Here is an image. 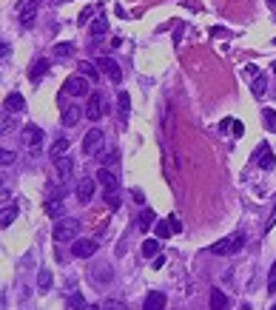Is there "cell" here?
<instances>
[{
  "label": "cell",
  "mask_w": 276,
  "mask_h": 310,
  "mask_svg": "<svg viewBox=\"0 0 276 310\" xmlns=\"http://www.w3.org/2000/svg\"><path fill=\"white\" fill-rule=\"evenodd\" d=\"M168 225H171V230H174V233H179V230H182V225H179V219L174 216V213L168 216Z\"/></svg>",
  "instance_id": "40"
},
{
  "label": "cell",
  "mask_w": 276,
  "mask_h": 310,
  "mask_svg": "<svg viewBox=\"0 0 276 310\" xmlns=\"http://www.w3.org/2000/svg\"><path fill=\"white\" fill-rule=\"evenodd\" d=\"M165 305H168V299H165V293H160V290H151V293L146 296V302H143L146 310H163Z\"/></svg>",
  "instance_id": "16"
},
{
  "label": "cell",
  "mask_w": 276,
  "mask_h": 310,
  "mask_svg": "<svg viewBox=\"0 0 276 310\" xmlns=\"http://www.w3.org/2000/svg\"><path fill=\"white\" fill-rule=\"evenodd\" d=\"M254 163L259 165V168H265V171H271V168L276 165V157H274V151H271L268 143H259V145H256V151H254Z\"/></svg>",
  "instance_id": "8"
},
{
  "label": "cell",
  "mask_w": 276,
  "mask_h": 310,
  "mask_svg": "<svg viewBox=\"0 0 276 310\" xmlns=\"http://www.w3.org/2000/svg\"><path fill=\"white\" fill-rule=\"evenodd\" d=\"M23 143H26L29 151L37 154V151L43 148V131L37 128V125H26V128H23Z\"/></svg>",
  "instance_id": "10"
},
{
  "label": "cell",
  "mask_w": 276,
  "mask_h": 310,
  "mask_svg": "<svg viewBox=\"0 0 276 310\" xmlns=\"http://www.w3.org/2000/svg\"><path fill=\"white\" fill-rule=\"evenodd\" d=\"M37 6H40L37 0H29V6H23V12H20V23H23L26 29L32 26V23H34V17H37Z\"/></svg>",
  "instance_id": "18"
},
{
  "label": "cell",
  "mask_w": 276,
  "mask_h": 310,
  "mask_svg": "<svg viewBox=\"0 0 276 310\" xmlns=\"http://www.w3.org/2000/svg\"><path fill=\"white\" fill-rule=\"evenodd\" d=\"M117 160H120V151H117V148H114V151H108V154H106V157H103V165H106V168H108V165H114V163H117Z\"/></svg>",
  "instance_id": "37"
},
{
  "label": "cell",
  "mask_w": 276,
  "mask_h": 310,
  "mask_svg": "<svg viewBox=\"0 0 276 310\" xmlns=\"http://www.w3.org/2000/svg\"><path fill=\"white\" fill-rule=\"evenodd\" d=\"M94 185H97V182L91 180V177H83V180L77 182V199H80L83 205L91 202V196H94Z\"/></svg>",
  "instance_id": "13"
},
{
  "label": "cell",
  "mask_w": 276,
  "mask_h": 310,
  "mask_svg": "<svg viewBox=\"0 0 276 310\" xmlns=\"http://www.w3.org/2000/svg\"><path fill=\"white\" fill-rule=\"evenodd\" d=\"M117 114H120V123H123V125L128 123V114H131V97H128V91H117Z\"/></svg>",
  "instance_id": "15"
},
{
  "label": "cell",
  "mask_w": 276,
  "mask_h": 310,
  "mask_svg": "<svg viewBox=\"0 0 276 310\" xmlns=\"http://www.w3.org/2000/svg\"><path fill=\"white\" fill-rule=\"evenodd\" d=\"M106 32H108V20H106V17L100 15L97 20H94V23H91V40H100V37H106Z\"/></svg>",
  "instance_id": "20"
},
{
  "label": "cell",
  "mask_w": 276,
  "mask_h": 310,
  "mask_svg": "<svg viewBox=\"0 0 276 310\" xmlns=\"http://www.w3.org/2000/svg\"><path fill=\"white\" fill-rule=\"evenodd\" d=\"M271 68H274V74H276V63H274V65H271Z\"/></svg>",
  "instance_id": "47"
},
{
  "label": "cell",
  "mask_w": 276,
  "mask_h": 310,
  "mask_svg": "<svg viewBox=\"0 0 276 310\" xmlns=\"http://www.w3.org/2000/svg\"><path fill=\"white\" fill-rule=\"evenodd\" d=\"M208 305H211V308H228V296L222 293V290H216V288H213L211 290V296H208Z\"/></svg>",
  "instance_id": "25"
},
{
  "label": "cell",
  "mask_w": 276,
  "mask_h": 310,
  "mask_svg": "<svg viewBox=\"0 0 276 310\" xmlns=\"http://www.w3.org/2000/svg\"><path fill=\"white\" fill-rule=\"evenodd\" d=\"M15 216H17V205L3 208V213H0V228H9V225L15 222Z\"/></svg>",
  "instance_id": "27"
},
{
  "label": "cell",
  "mask_w": 276,
  "mask_h": 310,
  "mask_svg": "<svg viewBox=\"0 0 276 310\" xmlns=\"http://www.w3.org/2000/svg\"><path fill=\"white\" fill-rule=\"evenodd\" d=\"M97 182H100V188H103V194H106V202H108V208H111V211H117V208H120V196H117L120 180L114 177L108 168H103V171L97 174Z\"/></svg>",
  "instance_id": "1"
},
{
  "label": "cell",
  "mask_w": 276,
  "mask_h": 310,
  "mask_svg": "<svg viewBox=\"0 0 276 310\" xmlns=\"http://www.w3.org/2000/svg\"><path fill=\"white\" fill-rule=\"evenodd\" d=\"M154 233H157V239H165V236H171L174 230H171V225H168L165 219H157V222H154Z\"/></svg>",
  "instance_id": "31"
},
{
  "label": "cell",
  "mask_w": 276,
  "mask_h": 310,
  "mask_svg": "<svg viewBox=\"0 0 276 310\" xmlns=\"http://www.w3.org/2000/svg\"><path fill=\"white\" fill-rule=\"evenodd\" d=\"M94 15V6H88V9H83V15H80V23H85L88 17Z\"/></svg>",
  "instance_id": "41"
},
{
  "label": "cell",
  "mask_w": 276,
  "mask_h": 310,
  "mask_svg": "<svg viewBox=\"0 0 276 310\" xmlns=\"http://www.w3.org/2000/svg\"><path fill=\"white\" fill-rule=\"evenodd\" d=\"M274 225H276V202H274V211H271V216H268V222H265V228H262V230H265V233H271Z\"/></svg>",
  "instance_id": "38"
},
{
  "label": "cell",
  "mask_w": 276,
  "mask_h": 310,
  "mask_svg": "<svg viewBox=\"0 0 276 310\" xmlns=\"http://www.w3.org/2000/svg\"><path fill=\"white\" fill-rule=\"evenodd\" d=\"M160 253V242L157 239H146L143 242V259H154Z\"/></svg>",
  "instance_id": "26"
},
{
  "label": "cell",
  "mask_w": 276,
  "mask_h": 310,
  "mask_svg": "<svg viewBox=\"0 0 276 310\" xmlns=\"http://www.w3.org/2000/svg\"><path fill=\"white\" fill-rule=\"evenodd\" d=\"M179 40H182V23H177V29H174V43L179 46Z\"/></svg>",
  "instance_id": "42"
},
{
  "label": "cell",
  "mask_w": 276,
  "mask_h": 310,
  "mask_svg": "<svg viewBox=\"0 0 276 310\" xmlns=\"http://www.w3.org/2000/svg\"><path fill=\"white\" fill-rule=\"evenodd\" d=\"M54 171H57V177H60L63 182H68L71 171H74V160H71V157H65V154L54 157Z\"/></svg>",
  "instance_id": "11"
},
{
  "label": "cell",
  "mask_w": 276,
  "mask_h": 310,
  "mask_svg": "<svg viewBox=\"0 0 276 310\" xmlns=\"http://www.w3.org/2000/svg\"><path fill=\"white\" fill-rule=\"evenodd\" d=\"M46 71H49V60H46V57H40V60L32 65V74H29V77L37 83V80H43V77H46Z\"/></svg>",
  "instance_id": "21"
},
{
  "label": "cell",
  "mask_w": 276,
  "mask_h": 310,
  "mask_svg": "<svg viewBox=\"0 0 276 310\" xmlns=\"http://www.w3.org/2000/svg\"><path fill=\"white\" fill-rule=\"evenodd\" d=\"M262 123H265V128L274 131L276 134V111L274 108H262Z\"/></svg>",
  "instance_id": "28"
},
{
  "label": "cell",
  "mask_w": 276,
  "mask_h": 310,
  "mask_svg": "<svg viewBox=\"0 0 276 310\" xmlns=\"http://www.w3.org/2000/svg\"><path fill=\"white\" fill-rule=\"evenodd\" d=\"M97 68H100V71H106V74H108L114 83L123 80V71H120L117 60H111V57H97Z\"/></svg>",
  "instance_id": "12"
},
{
  "label": "cell",
  "mask_w": 276,
  "mask_h": 310,
  "mask_svg": "<svg viewBox=\"0 0 276 310\" xmlns=\"http://www.w3.org/2000/svg\"><path fill=\"white\" fill-rule=\"evenodd\" d=\"M103 114H106V97H103V91H91L88 94V105H85V117L97 123Z\"/></svg>",
  "instance_id": "7"
},
{
  "label": "cell",
  "mask_w": 276,
  "mask_h": 310,
  "mask_svg": "<svg viewBox=\"0 0 276 310\" xmlns=\"http://www.w3.org/2000/svg\"><path fill=\"white\" fill-rule=\"evenodd\" d=\"M3 108H6L9 114H20V111H26V100H23V94H20V91H12V94H6Z\"/></svg>",
  "instance_id": "14"
},
{
  "label": "cell",
  "mask_w": 276,
  "mask_h": 310,
  "mask_svg": "<svg viewBox=\"0 0 276 310\" xmlns=\"http://www.w3.org/2000/svg\"><path fill=\"white\" fill-rule=\"evenodd\" d=\"M268 3H271V6H276V0H268Z\"/></svg>",
  "instance_id": "46"
},
{
  "label": "cell",
  "mask_w": 276,
  "mask_h": 310,
  "mask_svg": "<svg viewBox=\"0 0 276 310\" xmlns=\"http://www.w3.org/2000/svg\"><path fill=\"white\" fill-rule=\"evenodd\" d=\"M88 94V80L83 77V74H74V77H68L63 83V97H85Z\"/></svg>",
  "instance_id": "4"
},
{
  "label": "cell",
  "mask_w": 276,
  "mask_h": 310,
  "mask_svg": "<svg viewBox=\"0 0 276 310\" xmlns=\"http://www.w3.org/2000/svg\"><path fill=\"white\" fill-rule=\"evenodd\" d=\"M80 117H85V111H83V108H77V105H68V108L63 111V125H65V128L77 125V123H80Z\"/></svg>",
  "instance_id": "17"
},
{
  "label": "cell",
  "mask_w": 276,
  "mask_h": 310,
  "mask_svg": "<svg viewBox=\"0 0 276 310\" xmlns=\"http://www.w3.org/2000/svg\"><path fill=\"white\" fill-rule=\"evenodd\" d=\"M77 68H80V74H83V77H88V80H100V68H97L94 63L83 60V63L77 65Z\"/></svg>",
  "instance_id": "22"
},
{
  "label": "cell",
  "mask_w": 276,
  "mask_h": 310,
  "mask_svg": "<svg viewBox=\"0 0 276 310\" xmlns=\"http://www.w3.org/2000/svg\"><path fill=\"white\" fill-rule=\"evenodd\" d=\"M37 288H40V293H46V290L51 288V270H46V268H43V270L37 273Z\"/></svg>",
  "instance_id": "29"
},
{
  "label": "cell",
  "mask_w": 276,
  "mask_h": 310,
  "mask_svg": "<svg viewBox=\"0 0 276 310\" xmlns=\"http://www.w3.org/2000/svg\"><path fill=\"white\" fill-rule=\"evenodd\" d=\"M12 125H15V120H12V117H6V114H3V131H9Z\"/></svg>",
  "instance_id": "43"
},
{
  "label": "cell",
  "mask_w": 276,
  "mask_h": 310,
  "mask_svg": "<svg viewBox=\"0 0 276 310\" xmlns=\"http://www.w3.org/2000/svg\"><path fill=\"white\" fill-rule=\"evenodd\" d=\"M251 91H254V97H265V94H268V80H265V74H256V77H254Z\"/></svg>",
  "instance_id": "23"
},
{
  "label": "cell",
  "mask_w": 276,
  "mask_h": 310,
  "mask_svg": "<svg viewBox=\"0 0 276 310\" xmlns=\"http://www.w3.org/2000/svg\"><path fill=\"white\" fill-rule=\"evenodd\" d=\"M154 222H157L154 211H151V208H143V213H140V228H143V230H148L151 225H154Z\"/></svg>",
  "instance_id": "32"
},
{
  "label": "cell",
  "mask_w": 276,
  "mask_h": 310,
  "mask_svg": "<svg viewBox=\"0 0 276 310\" xmlns=\"http://www.w3.org/2000/svg\"><path fill=\"white\" fill-rule=\"evenodd\" d=\"M219 128L222 131H234V134H236V137H242V131H245V125L242 123H239V120H231V117H228V120H222V125H219Z\"/></svg>",
  "instance_id": "30"
},
{
  "label": "cell",
  "mask_w": 276,
  "mask_h": 310,
  "mask_svg": "<svg viewBox=\"0 0 276 310\" xmlns=\"http://www.w3.org/2000/svg\"><path fill=\"white\" fill-rule=\"evenodd\" d=\"M97 239H74L71 242V253L77 256V259H88V256H94V250H97Z\"/></svg>",
  "instance_id": "9"
},
{
  "label": "cell",
  "mask_w": 276,
  "mask_h": 310,
  "mask_svg": "<svg viewBox=\"0 0 276 310\" xmlns=\"http://www.w3.org/2000/svg\"><path fill=\"white\" fill-rule=\"evenodd\" d=\"M68 145H71V140H68V137H60V140H54V145H51V160H54V157H60V154H63Z\"/></svg>",
  "instance_id": "33"
},
{
  "label": "cell",
  "mask_w": 276,
  "mask_h": 310,
  "mask_svg": "<svg viewBox=\"0 0 276 310\" xmlns=\"http://www.w3.org/2000/svg\"><path fill=\"white\" fill-rule=\"evenodd\" d=\"M77 230H80V222H77V219H71V216L57 219V225H54V242H74Z\"/></svg>",
  "instance_id": "3"
},
{
  "label": "cell",
  "mask_w": 276,
  "mask_h": 310,
  "mask_svg": "<svg viewBox=\"0 0 276 310\" xmlns=\"http://www.w3.org/2000/svg\"><path fill=\"white\" fill-rule=\"evenodd\" d=\"M12 163H15V151H6V148H3V151H0V165L6 168V165H12Z\"/></svg>",
  "instance_id": "36"
},
{
  "label": "cell",
  "mask_w": 276,
  "mask_h": 310,
  "mask_svg": "<svg viewBox=\"0 0 276 310\" xmlns=\"http://www.w3.org/2000/svg\"><path fill=\"white\" fill-rule=\"evenodd\" d=\"M103 143H106V134L100 128H91V131H85V137H83V151L88 157H94V154L103 151Z\"/></svg>",
  "instance_id": "5"
},
{
  "label": "cell",
  "mask_w": 276,
  "mask_h": 310,
  "mask_svg": "<svg viewBox=\"0 0 276 310\" xmlns=\"http://www.w3.org/2000/svg\"><path fill=\"white\" fill-rule=\"evenodd\" d=\"M0 54H3V57H9V54H12V49H9V43H6V40L0 43Z\"/></svg>",
  "instance_id": "44"
},
{
  "label": "cell",
  "mask_w": 276,
  "mask_h": 310,
  "mask_svg": "<svg viewBox=\"0 0 276 310\" xmlns=\"http://www.w3.org/2000/svg\"><path fill=\"white\" fill-rule=\"evenodd\" d=\"M163 265H165V256H163V253H157V256L151 259V268H154V270H160Z\"/></svg>",
  "instance_id": "39"
},
{
  "label": "cell",
  "mask_w": 276,
  "mask_h": 310,
  "mask_svg": "<svg viewBox=\"0 0 276 310\" xmlns=\"http://www.w3.org/2000/svg\"><path fill=\"white\" fill-rule=\"evenodd\" d=\"M242 248H245V233H234V236H225V239L213 242L208 250H211V253H216V256H231V253L242 250Z\"/></svg>",
  "instance_id": "2"
},
{
  "label": "cell",
  "mask_w": 276,
  "mask_h": 310,
  "mask_svg": "<svg viewBox=\"0 0 276 310\" xmlns=\"http://www.w3.org/2000/svg\"><path fill=\"white\" fill-rule=\"evenodd\" d=\"M63 211H65L63 199H57V196H51L49 202H46V213H49V216H54V219H63Z\"/></svg>",
  "instance_id": "19"
},
{
  "label": "cell",
  "mask_w": 276,
  "mask_h": 310,
  "mask_svg": "<svg viewBox=\"0 0 276 310\" xmlns=\"http://www.w3.org/2000/svg\"><path fill=\"white\" fill-rule=\"evenodd\" d=\"M71 54H74V43H68V40H63V43L54 46V57H57V60H65V57H71Z\"/></svg>",
  "instance_id": "24"
},
{
  "label": "cell",
  "mask_w": 276,
  "mask_h": 310,
  "mask_svg": "<svg viewBox=\"0 0 276 310\" xmlns=\"http://www.w3.org/2000/svg\"><path fill=\"white\" fill-rule=\"evenodd\" d=\"M88 273H91V276H88V279H91V285H97V288H106V285H111V282H114V273H111V265H108V262L94 265Z\"/></svg>",
  "instance_id": "6"
},
{
  "label": "cell",
  "mask_w": 276,
  "mask_h": 310,
  "mask_svg": "<svg viewBox=\"0 0 276 310\" xmlns=\"http://www.w3.org/2000/svg\"><path fill=\"white\" fill-rule=\"evenodd\" d=\"M131 196H134L137 202H146V196H143V191H140V188H134V191H131Z\"/></svg>",
  "instance_id": "45"
},
{
  "label": "cell",
  "mask_w": 276,
  "mask_h": 310,
  "mask_svg": "<svg viewBox=\"0 0 276 310\" xmlns=\"http://www.w3.org/2000/svg\"><path fill=\"white\" fill-rule=\"evenodd\" d=\"M268 293L276 296V262H274V268H271V273H268Z\"/></svg>",
  "instance_id": "34"
},
{
  "label": "cell",
  "mask_w": 276,
  "mask_h": 310,
  "mask_svg": "<svg viewBox=\"0 0 276 310\" xmlns=\"http://www.w3.org/2000/svg\"><path fill=\"white\" fill-rule=\"evenodd\" d=\"M65 305H68V308H85V302H83L80 293H71L68 299H65Z\"/></svg>",
  "instance_id": "35"
},
{
  "label": "cell",
  "mask_w": 276,
  "mask_h": 310,
  "mask_svg": "<svg viewBox=\"0 0 276 310\" xmlns=\"http://www.w3.org/2000/svg\"><path fill=\"white\" fill-rule=\"evenodd\" d=\"M274 46H276V40H274Z\"/></svg>",
  "instance_id": "48"
}]
</instances>
